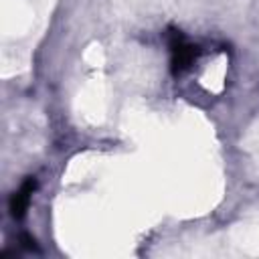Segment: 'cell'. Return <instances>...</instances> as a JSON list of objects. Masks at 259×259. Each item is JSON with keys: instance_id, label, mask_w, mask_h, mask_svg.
Listing matches in <instances>:
<instances>
[{"instance_id": "cell-1", "label": "cell", "mask_w": 259, "mask_h": 259, "mask_svg": "<svg viewBox=\"0 0 259 259\" xmlns=\"http://www.w3.org/2000/svg\"><path fill=\"white\" fill-rule=\"evenodd\" d=\"M170 51H172V67H174V71H182V69L190 67L192 61L196 59V47H192L190 42H186L180 34H174L172 36Z\"/></svg>"}, {"instance_id": "cell-2", "label": "cell", "mask_w": 259, "mask_h": 259, "mask_svg": "<svg viewBox=\"0 0 259 259\" xmlns=\"http://www.w3.org/2000/svg\"><path fill=\"white\" fill-rule=\"evenodd\" d=\"M32 190H34V180L32 178H28L16 192H14V196H12V200H10V210H12V214L14 217H22L24 214V210H26V206H28V200H30V194H32Z\"/></svg>"}]
</instances>
